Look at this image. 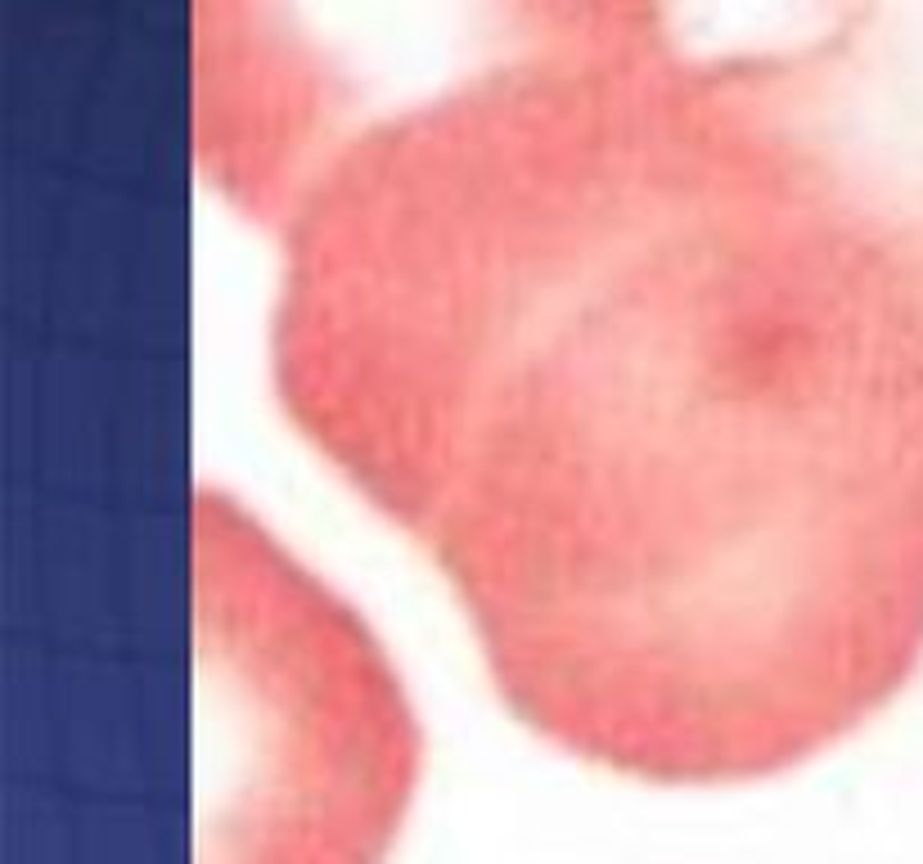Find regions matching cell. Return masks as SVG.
I'll use <instances>...</instances> for the list:
<instances>
[{
  "instance_id": "6da1fadb",
  "label": "cell",
  "mask_w": 923,
  "mask_h": 864,
  "mask_svg": "<svg viewBox=\"0 0 923 864\" xmlns=\"http://www.w3.org/2000/svg\"><path fill=\"white\" fill-rule=\"evenodd\" d=\"M271 379L505 707L739 784L923 662V243L708 63L541 68L329 158Z\"/></svg>"
},
{
  "instance_id": "7a4b0ae2",
  "label": "cell",
  "mask_w": 923,
  "mask_h": 864,
  "mask_svg": "<svg viewBox=\"0 0 923 864\" xmlns=\"http://www.w3.org/2000/svg\"><path fill=\"white\" fill-rule=\"evenodd\" d=\"M694 59L671 0H194V140L212 185L275 230L361 135L563 63Z\"/></svg>"
},
{
  "instance_id": "3957f363",
  "label": "cell",
  "mask_w": 923,
  "mask_h": 864,
  "mask_svg": "<svg viewBox=\"0 0 923 864\" xmlns=\"http://www.w3.org/2000/svg\"><path fill=\"white\" fill-rule=\"evenodd\" d=\"M203 653L217 657L221 770L199 864H379L414 784V725L365 626L311 576L284 649L199 554Z\"/></svg>"
}]
</instances>
